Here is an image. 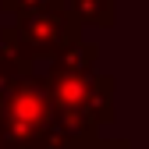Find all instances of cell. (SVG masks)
<instances>
[{
    "label": "cell",
    "mask_w": 149,
    "mask_h": 149,
    "mask_svg": "<svg viewBox=\"0 0 149 149\" xmlns=\"http://www.w3.org/2000/svg\"><path fill=\"white\" fill-rule=\"evenodd\" d=\"M43 78H46L50 100H53L57 135L64 139L68 149H89L103 128L117 121V110H114L117 82L110 74H100L96 68H89V71L46 68Z\"/></svg>",
    "instance_id": "cell-1"
},
{
    "label": "cell",
    "mask_w": 149,
    "mask_h": 149,
    "mask_svg": "<svg viewBox=\"0 0 149 149\" xmlns=\"http://www.w3.org/2000/svg\"><path fill=\"white\" fill-rule=\"evenodd\" d=\"M0 132L7 146H29L43 142L57 132L53 121V100L46 78L32 71H22L0 89Z\"/></svg>",
    "instance_id": "cell-2"
},
{
    "label": "cell",
    "mask_w": 149,
    "mask_h": 149,
    "mask_svg": "<svg viewBox=\"0 0 149 149\" xmlns=\"http://www.w3.org/2000/svg\"><path fill=\"white\" fill-rule=\"evenodd\" d=\"M74 39H82V22L68 11V0L46 4V7L29 11V14H18L14 25L0 29V43L7 50H14L18 57H25L29 64L50 61L57 50H64Z\"/></svg>",
    "instance_id": "cell-3"
},
{
    "label": "cell",
    "mask_w": 149,
    "mask_h": 149,
    "mask_svg": "<svg viewBox=\"0 0 149 149\" xmlns=\"http://www.w3.org/2000/svg\"><path fill=\"white\" fill-rule=\"evenodd\" d=\"M96 61H100V46H96V43L74 39V43H68L64 50L53 53V57L46 61V68H61V71H89V68H96Z\"/></svg>",
    "instance_id": "cell-4"
},
{
    "label": "cell",
    "mask_w": 149,
    "mask_h": 149,
    "mask_svg": "<svg viewBox=\"0 0 149 149\" xmlns=\"http://www.w3.org/2000/svg\"><path fill=\"white\" fill-rule=\"evenodd\" d=\"M68 11L92 29H114L117 22V0H68Z\"/></svg>",
    "instance_id": "cell-5"
},
{
    "label": "cell",
    "mask_w": 149,
    "mask_h": 149,
    "mask_svg": "<svg viewBox=\"0 0 149 149\" xmlns=\"http://www.w3.org/2000/svg\"><path fill=\"white\" fill-rule=\"evenodd\" d=\"M36 64H29L25 57H18L14 50H7L4 43H0V89H4L14 74H22V71H32Z\"/></svg>",
    "instance_id": "cell-6"
},
{
    "label": "cell",
    "mask_w": 149,
    "mask_h": 149,
    "mask_svg": "<svg viewBox=\"0 0 149 149\" xmlns=\"http://www.w3.org/2000/svg\"><path fill=\"white\" fill-rule=\"evenodd\" d=\"M46 4H57V0H0V11L18 18V14H29V11H39Z\"/></svg>",
    "instance_id": "cell-7"
},
{
    "label": "cell",
    "mask_w": 149,
    "mask_h": 149,
    "mask_svg": "<svg viewBox=\"0 0 149 149\" xmlns=\"http://www.w3.org/2000/svg\"><path fill=\"white\" fill-rule=\"evenodd\" d=\"M7 149H68L64 146V139L57 135V132H53L50 139H43V142H29V146H7Z\"/></svg>",
    "instance_id": "cell-8"
},
{
    "label": "cell",
    "mask_w": 149,
    "mask_h": 149,
    "mask_svg": "<svg viewBox=\"0 0 149 149\" xmlns=\"http://www.w3.org/2000/svg\"><path fill=\"white\" fill-rule=\"evenodd\" d=\"M89 149H132V142L128 139H107V135H100Z\"/></svg>",
    "instance_id": "cell-9"
},
{
    "label": "cell",
    "mask_w": 149,
    "mask_h": 149,
    "mask_svg": "<svg viewBox=\"0 0 149 149\" xmlns=\"http://www.w3.org/2000/svg\"><path fill=\"white\" fill-rule=\"evenodd\" d=\"M0 149H7V142H4V132H0Z\"/></svg>",
    "instance_id": "cell-10"
}]
</instances>
